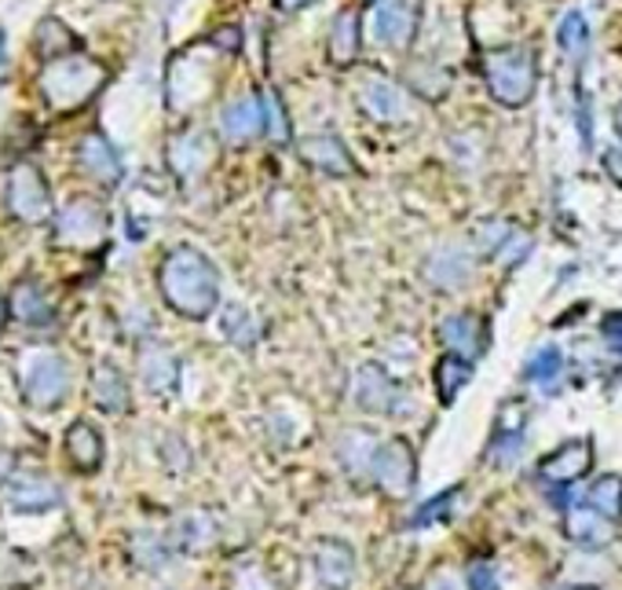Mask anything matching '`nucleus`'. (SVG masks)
I'll list each match as a JSON object with an SVG mask.
<instances>
[{"label":"nucleus","mask_w":622,"mask_h":590,"mask_svg":"<svg viewBox=\"0 0 622 590\" xmlns=\"http://www.w3.org/2000/svg\"><path fill=\"white\" fill-rule=\"evenodd\" d=\"M0 473H11V455H8V451H0Z\"/></svg>","instance_id":"4c0bfd02"},{"label":"nucleus","mask_w":622,"mask_h":590,"mask_svg":"<svg viewBox=\"0 0 622 590\" xmlns=\"http://www.w3.org/2000/svg\"><path fill=\"white\" fill-rule=\"evenodd\" d=\"M487 82L502 104H524L527 93L535 88V63L527 52H502L498 60L487 63Z\"/></svg>","instance_id":"423d86ee"},{"label":"nucleus","mask_w":622,"mask_h":590,"mask_svg":"<svg viewBox=\"0 0 622 590\" xmlns=\"http://www.w3.org/2000/svg\"><path fill=\"white\" fill-rule=\"evenodd\" d=\"M615 132L622 136V107H615Z\"/></svg>","instance_id":"58836bf2"},{"label":"nucleus","mask_w":622,"mask_h":590,"mask_svg":"<svg viewBox=\"0 0 622 590\" xmlns=\"http://www.w3.org/2000/svg\"><path fill=\"white\" fill-rule=\"evenodd\" d=\"M582 590H586V587H582Z\"/></svg>","instance_id":"ea45409f"},{"label":"nucleus","mask_w":622,"mask_h":590,"mask_svg":"<svg viewBox=\"0 0 622 590\" xmlns=\"http://www.w3.org/2000/svg\"><path fill=\"white\" fill-rule=\"evenodd\" d=\"M158 287L169 309H176L187 320H205L221 304V276L210 265V257L194 246H180L161 260Z\"/></svg>","instance_id":"f257e3e1"},{"label":"nucleus","mask_w":622,"mask_h":590,"mask_svg":"<svg viewBox=\"0 0 622 590\" xmlns=\"http://www.w3.org/2000/svg\"><path fill=\"white\" fill-rule=\"evenodd\" d=\"M462 495V487H447L443 495H436V498H429V503H425L418 514L410 517V525L414 528H425V525H436V521H443V517H451V509H454V498Z\"/></svg>","instance_id":"2f4dec72"},{"label":"nucleus","mask_w":622,"mask_h":590,"mask_svg":"<svg viewBox=\"0 0 622 590\" xmlns=\"http://www.w3.org/2000/svg\"><path fill=\"white\" fill-rule=\"evenodd\" d=\"M352 400L371 415H396L399 404H403V393H399V385L385 374V367L366 363V367H360V374H355Z\"/></svg>","instance_id":"0eeeda50"},{"label":"nucleus","mask_w":622,"mask_h":590,"mask_svg":"<svg viewBox=\"0 0 622 590\" xmlns=\"http://www.w3.org/2000/svg\"><path fill=\"white\" fill-rule=\"evenodd\" d=\"M232 590H279V587H275L268 565L257 558H242L232 569Z\"/></svg>","instance_id":"c85d7f7f"},{"label":"nucleus","mask_w":622,"mask_h":590,"mask_svg":"<svg viewBox=\"0 0 622 590\" xmlns=\"http://www.w3.org/2000/svg\"><path fill=\"white\" fill-rule=\"evenodd\" d=\"M374 481L388 495H407L414 487V451L407 440H385L374 459Z\"/></svg>","instance_id":"1a4fd4ad"},{"label":"nucleus","mask_w":622,"mask_h":590,"mask_svg":"<svg viewBox=\"0 0 622 590\" xmlns=\"http://www.w3.org/2000/svg\"><path fill=\"white\" fill-rule=\"evenodd\" d=\"M586 22H582V15H568L564 19V26H560V33H557V41H560V49H568V52H575V49H582V41H586Z\"/></svg>","instance_id":"473e14b6"},{"label":"nucleus","mask_w":622,"mask_h":590,"mask_svg":"<svg viewBox=\"0 0 622 590\" xmlns=\"http://www.w3.org/2000/svg\"><path fill=\"white\" fill-rule=\"evenodd\" d=\"M524 404L521 400H510L502 407V418H498V433L491 440V462L494 466H513L516 459H521L524 451Z\"/></svg>","instance_id":"4468645a"},{"label":"nucleus","mask_w":622,"mask_h":590,"mask_svg":"<svg viewBox=\"0 0 622 590\" xmlns=\"http://www.w3.org/2000/svg\"><path fill=\"white\" fill-rule=\"evenodd\" d=\"M92 400L107 415L129 411V382H125V374L114 363H96L92 367Z\"/></svg>","instance_id":"a211bd4d"},{"label":"nucleus","mask_w":622,"mask_h":590,"mask_svg":"<svg viewBox=\"0 0 622 590\" xmlns=\"http://www.w3.org/2000/svg\"><path fill=\"white\" fill-rule=\"evenodd\" d=\"M77 165H81V173L92 176L96 184H118V176H121L118 154H114V147L103 140L99 132H92V136H85V140H81Z\"/></svg>","instance_id":"dca6fc26"},{"label":"nucleus","mask_w":622,"mask_h":590,"mask_svg":"<svg viewBox=\"0 0 622 590\" xmlns=\"http://www.w3.org/2000/svg\"><path fill=\"white\" fill-rule=\"evenodd\" d=\"M469 590H498V576L487 561H476L469 569Z\"/></svg>","instance_id":"72a5a7b5"},{"label":"nucleus","mask_w":622,"mask_h":590,"mask_svg":"<svg viewBox=\"0 0 622 590\" xmlns=\"http://www.w3.org/2000/svg\"><path fill=\"white\" fill-rule=\"evenodd\" d=\"M601 334H604V342L619 348L622 353V312H612V315H604V326H601Z\"/></svg>","instance_id":"f704fd0d"},{"label":"nucleus","mask_w":622,"mask_h":590,"mask_svg":"<svg viewBox=\"0 0 622 590\" xmlns=\"http://www.w3.org/2000/svg\"><path fill=\"white\" fill-rule=\"evenodd\" d=\"M582 503L590 509H597V514L608 517V521H619L622 517V476L619 473L597 476V481L586 487Z\"/></svg>","instance_id":"b1692460"},{"label":"nucleus","mask_w":622,"mask_h":590,"mask_svg":"<svg viewBox=\"0 0 622 590\" xmlns=\"http://www.w3.org/2000/svg\"><path fill=\"white\" fill-rule=\"evenodd\" d=\"M140 374H143V382H147V389L169 393V389H176L180 363H176V356L169 353V348H147L143 360H140Z\"/></svg>","instance_id":"5701e85b"},{"label":"nucleus","mask_w":622,"mask_h":590,"mask_svg":"<svg viewBox=\"0 0 622 590\" xmlns=\"http://www.w3.org/2000/svg\"><path fill=\"white\" fill-rule=\"evenodd\" d=\"M524 374H527V382L543 385V389H557V382L564 374V353L560 348H538V353L527 360Z\"/></svg>","instance_id":"bb28decb"},{"label":"nucleus","mask_w":622,"mask_h":590,"mask_svg":"<svg viewBox=\"0 0 622 590\" xmlns=\"http://www.w3.org/2000/svg\"><path fill=\"white\" fill-rule=\"evenodd\" d=\"M8 315H11V304L0 298V331H4V323H8Z\"/></svg>","instance_id":"e433bc0d"},{"label":"nucleus","mask_w":622,"mask_h":590,"mask_svg":"<svg viewBox=\"0 0 622 590\" xmlns=\"http://www.w3.org/2000/svg\"><path fill=\"white\" fill-rule=\"evenodd\" d=\"M180 543L183 550H202V547H210V543L216 539V532H213V521L205 517V514H187L176 525V536H172Z\"/></svg>","instance_id":"cd10ccee"},{"label":"nucleus","mask_w":622,"mask_h":590,"mask_svg":"<svg viewBox=\"0 0 622 590\" xmlns=\"http://www.w3.org/2000/svg\"><path fill=\"white\" fill-rule=\"evenodd\" d=\"M564 536L586 550H597V547H608V543H612L615 521L601 517L586 503H564Z\"/></svg>","instance_id":"9b49d317"},{"label":"nucleus","mask_w":622,"mask_h":590,"mask_svg":"<svg viewBox=\"0 0 622 590\" xmlns=\"http://www.w3.org/2000/svg\"><path fill=\"white\" fill-rule=\"evenodd\" d=\"M429 590H458V583H454V576H436Z\"/></svg>","instance_id":"c9c22d12"},{"label":"nucleus","mask_w":622,"mask_h":590,"mask_svg":"<svg viewBox=\"0 0 622 590\" xmlns=\"http://www.w3.org/2000/svg\"><path fill=\"white\" fill-rule=\"evenodd\" d=\"M11 312H15L26 326H49V323H55V309H52L49 293L41 290L37 279L15 282V290H11Z\"/></svg>","instance_id":"6ab92c4d"},{"label":"nucleus","mask_w":622,"mask_h":590,"mask_svg":"<svg viewBox=\"0 0 622 590\" xmlns=\"http://www.w3.org/2000/svg\"><path fill=\"white\" fill-rule=\"evenodd\" d=\"M107 82V71L99 63H92L88 55H63V60H52L41 74V93L44 104L52 110H77L85 107L92 96L99 93V85Z\"/></svg>","instance_id":"f03ea898"},{"label":"nucleus","mask_w":622,"mask_h":590,"mask_svg":"<svg viewBox=\"0 0 622 590\" xmlns=\"http://www.w3.org/2000/svg\"><path fill=\"white\" fill-rule=\"evenodd\" d=\"M590 466H593L590 440H568V444H560L557 451H549V455L538 462V476H543L546 484L568 487L575 481H582V476L590 473Z\"/></svg>","instance_id":"6e6552de"},{"label":"nucleus","mask_w":622,"mask_h":590,"mask_svg":"<svg viewBox=\"0 0 622 590\" xmlns=\"http://www.w3.org/2000/svg\"><path fill=\"white\" fill-rule=\"evenodd\" d=\"M60 503H63V492L41 473H15L8 481V506L11 509L41 514V509H55Z\"/></svg>","instance_id":"ddd939ff"},{"label":"nucleus","mask_w":622,"mask_h":590,"mask_svg":"<svg viewBox=\"0 0 622 590\" xmlns=\"http://www.w3.org/2000/svg\"><path fill=\"white\" fill-rule=\"evenodd\" d=\"M107 238V213L99 210V202L92 199H74L71 206L60 210L55 217V243L71 249H96Z\"/></svg>","instance_id":"39448f33"},{"label":"nucleus","mask_w":622,"mask_h":590,"mask_svg":"<svg viewBox=\"0 0 622 590\" xmlns=\"http://www.w3.org/2000/svg\"><path fill=\"white\" fill-rule=\"evenodd\" d=\"M66 455L81 473H96L103 466V437L92 422H74L66 429Z\"/></svg>","instance_id":"aec40b11"},{"label":"nucleus","mask_w":622,"mask_h":590,"mask_svg":"<svg viewBox=\"0 0 622 590\" xmlns=\"http://www.w3.org/2000/svg\"><path fill=\"white\" fill-rule=\"evenodd\" d=\"M301 154H304V162H311L315 169H326V173H333V176L352 173V158L337 140H333V136H304Z\"/></svg>","instance_id":"412c9836"},{"label":"nucleus","mask_w":622,"mask_h":590,"mask_svg":"<svg viewBox=\"0 0 622 590\" xmlns=\"http://www.w3.org/2000/svg\"><path fill=\"white\" fill-rule=\"evenodd\" d=\"M440 342L447 345L451 356H462L472 363L487 348V326H483L476 312H454L440 323Z\"/></svg>","instance_id":"f8f14e48"},{"label":"nucleus","mask_w":622,"mask_h":590,"mask_svg":"<svg viewBox=\"0 0 622 590\" xmlns=\"http://www.w3.org/2000/svg\"><path fill=\"white\" fill-rule=\"evenodd\" d=\"M224 334L232 337V342H238V345H253L260 337V326H257V320H249L246 309L232 304V309L224 312Z\"/></svg>","instance_id":"7c9ffc66"},{"label":"nucleus","mask_w":622,"mask_h":590,"mask_svg":"<svg viewBox=\"0 0 622 590\" xmlns=\"http://www.w3.org/2000/svg\"><path fill=\"white\" fill-rule=\"evenodd\" d=\"M377 451H382V440H377L374 429L355 426V429H344V433L337 437V459H341V466L348 470V476H355V481L374 470Z\"/></svg>","instance_id":"2eb2a0df"},{"label":"nucleus","mask_w":622,"mask_h":590,"mask_svg":"<svg viewBox=\"0 0 622 590\" xmlns=\"http://www.w3.org/2000/svg\"><path fill=\"white\" fill-rule=\"evenodd\" d=\"M264 115H260V104L257 99H242V104L235 107H227V115H224V136L232 143H246L253 140L260 129H264Z\"/></svg>","instance_id":"393cba45"},{"label":"nucleus","mask_w":622,"mask_h":590,"mask_svg":"<svg viewBox=\"0 0 622 590\" xmlns=\"http://www.w3.org/2000/svg\"><path fill=\"white\" fill-rule=\"evenodd\" d=\"M210 162H213V147L202 132H187L172 143V169L180 176H199Z\"/></svg>","instance_id":"4be33fe9"},{"label":"nucleus","mask_w":622,"mask_h":590,"mask_svg":"<svg viewBox=\"0 0 622 590\" xmlns=\"http://www.w3.org/2000/svg\"><path fill=\"white\" fill-rule=\"evenodd\" d=\"M4 202H8V213L19 224H44L52 217V191L44 184L41 169L30 162H19L8 173Z\"/></svg>","instance_id":"7ed1b4c3"},{"label":"nucleus","mask_w":622,"mask_h":590,"mask_svg":"<svg viewBox=\"0 0 622 590\" xmlns=\"http://www.w3.org/2000/svg\"><path fill=\"white\" fill-rule=\"evenodd\" d=\"M71 393V371L63 356L55 353H33L22 363V396L33 407H60Z\"/></svg>","instance_id":"20e7f679"},{"label":"nucleus","mask_w":622,"mask_h":590,"mask_svg":"<svg viewBox=\"0 0 622 590\" xmlns=\"http://www.w3.org/2000/svg\"><path fill=\"white\" fill-rule=\"evenodd\" d=\"M311 565H315L319 583L330 590H348L355 580V550L341 539H319Z\"/></svg>","instance_id":"9d476101"},{"label":"nucleus","mask_w":622,"mask_h":590,"mask_svg":"<svg viewBox=\"0 0 622 590\" xmlns=\"http://www.w3.org/2000/svg\"><path fill=\"white\" fill-rule=\"evenodd\" d=\"M472 363L469 360H462V356H451L447 353L443 360H440V367H436V389H440V400L443 404H454L458 400V393L465 389L469 385V378H472Z\"/></svg>","instance_id":"a878e982"},{"label":"nucleus","mask_w":622,"mask_h":590,"mask_svg":"<svg viewBox=\"0 0 622 590\" xmlns=\"http://www.w3.org/2000/svg\"><path fill=\"white\" fill-rule=\"evenodd\" d=\"M71 49H74V37L71 33L63 30V22H55V19H49V22H41V30H37V52L44 55V60H63V55H71Z\"/></svg>","instance_id":"c756f323"},{"label":"nucleus","mask_w":622,"mask_h":590,"mask_svg":"<svg viewBox=\"0 0 622 590\" xmlns=\"http://www.w3.org/2000/svg\"><path fill=\"white\" fill-rule=\"evenodd\" d=\"M469 276H472V260L465 249H458V246L436 249V254L425 260V279H429L436 290H458Z\"/></svg>","instance_id":"f3484780"}]
</instances>
